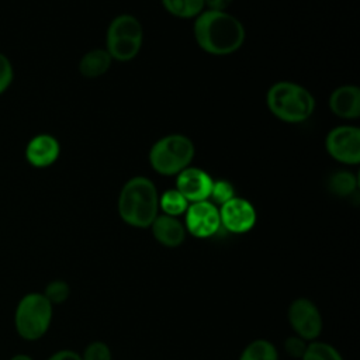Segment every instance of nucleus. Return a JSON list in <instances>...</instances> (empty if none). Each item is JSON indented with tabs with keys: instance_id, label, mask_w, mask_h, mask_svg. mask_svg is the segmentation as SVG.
<instances>
[{
	"instance_id": "nucleus-1",
	"label": "nucleus",
	"mask_w": 360,
	"mask_h": 360,
	"mask_svg": "<svg viewBox=\"0 0 360 360\" xmlns=\"http://www.w3.org/2000/svg\"><path fill=\"white\" fill-rule=\"evenodd\" d=\"M194 38L207 53L224 56L242 46L245 28L236 17L226 11L207 10L195 17Z\"/></svg>"
},
{
	"instance_id": "nucleus-2",
	"label": "nucleus",
	"mask_w": 360,
	"mask_h": 360,
	"mask_svg": "<svg viewBox=\"0 0 360 360\" xmlns=\"http://www.w3.org/2000/svg\"><path fill=\"white\" fill-rule=\"evenodd\" d=\"M159 211V194L152 180L143 176L129 179L118 197L121 219L134 228H149Z\"/></svg>"
},
{
	"instance_id": "nucleus-3",
	"label": "nucleus",
	"mask_w": 360,
	"mask_h": 360,
	"mask_svg": "<svg viewBox=\"0 0 360 360\" xmlns=\"http://www.w3.org/2000/svg\"><path fill=\"white\" fill-rule=\"evenodd\" d=\"M266 104L274 117L290 124L308 120L315 108L312 94L304 86L292 82L274 83L267 90Z\"/></svg>"
},
{
	"instance_id": "nucleus-4",
	"label": "nucleus",
	"mask_w": 360,
	"mask_h": 360,
	"mask_svg": "<svg viewBox=\"0 0 360 360\" xmlns=\"http://www.w3.org/2000/svg\"><path fill=\"white\" fill-rule=\"evenodd\" d=\"M53 316V305L42 292H27L15 305L13 323L17 335L27 342H35L49 330Z\"/></svg>"
},
{
	"instance_id": "nucleus-5",
	"label": "nucleus",
	"mask_w": 360,
	"mask_h": 360,
	"mask_svg": "<svg viewBox=\"0 0 360 360\" xmlns=\"http://www.w3.org/2000/svg\"><path fill=\"white\" fill-rule=\"evenodd\" d=\"M194 143L190 138L172 134L160 138L149 150V163L162 176H174L188 167L194 158Z\"/></svg>"
},
{
	"instance_id": "nucleus-6",
	"label": "nucleus",
	"mask_w": 360,
	"mask_h": 360,
	"mask_svg": "<svg viewBox=\"0 0 360 360\" xmlns=\"http://www.w3.org/2000/svg\"><path fill=\"white\" fill-rule=\"evenodd\" d=\"M143 30L139 20L131 14L117 15L107 30V52L120 62L134 59L141 51Z\"/></svg>"
},
{
	"instance_id": "nucleus-7",
	"label": "nucleus",
	"mask_w": 360,
	"mask_h": 360,
	"mask_svg": "<svg viewBox=\"0 0 360 360\" xmlns=\"http://www.w3.org/2000/svg\"><path fill=\"white\" fill-rule=\"evenodd\" d=\"M328 153L345 165L360 162V129L352 125H340L329 131L325 139Z\"/></svg>"
},
{
	"instance_id": "nucleus-8",
	"label": "nucleus",
	"mask_w": 360,
	"mask_h": 360,
	"mask_svg": "<svg viewBox=\"0 0 360 360\" xmlns=\"http://www.w3.org/2000/svg\"><path fill=\"white\" fill-rule=\"evenodd\" d=\"M287 318L295 335L305 342H312L321 335L322 316L318 307L312 301L307 298L292 301L288 307Z\"/></svg>"
},
{
	"instance_id": "nucleus-9",
	"label": "nucleus",
	"mask_w": 360,
	"mask_h": 360,
	"mask_svg": "<svg viewBox=\"0 0 360 360\" xmlns=\"http://www.w3.org/2000/svg\"><path fill=\"white\" fill-rule=\"evenodd\" d=\"M184 214L186 231L198 239L214 236L221 226L219 210L208 200L188 204Z\"/></svg>"
},
{
	"instance_id": "nucleus-10",
	"label": "nucleus",
	"mask_w": 360,
	"mask_h": 360,
	"mask_svg": "<svg viewBox=\"0 0 360 360\" xmlns=\"http://www.w3.org/2000/svg\"><path fill=\"white\" fill-rule=\"evenodd\" d=\"M218 210L221 225L232 233H245L256 224V210L245 198L235 195Z\"/></svg>"
},
{
	"instance_id": "nucleus-11",
	"label": "nucleus",
	"mask_w": 360,
	"mask_h": 360,
	"mask_svg": "<svg viewBox=\"0 0 360 360\" xmlns=\"http://www.w3.org/2000/svg\"><path fill=\"white\" fill-rule=\"evenodd\" d=\"M214 180L198 167H186L177 174L176 190L188 201L197 202L210 198Z\"/></svg>"
},
{
	"instance_id": "nucleus-12",
	"label": "nucleus",
	"mask_w": 360,
	"mask_h": 360,
	"mask_svg": "<svg viewBox=\"0 0 360 360\" xmlns=\"http://www.w3.org/2000/svg\"><path fill=\"white\" fill-rule=\"evenodd\" d=\"M25 160L37 169L52 166L60 155V143L51 134H38L25 145Z\"/></svg>"
},
{
	"instance_id": "nucleus-13",
	"label": "nucleus",
	"mask_w": 360,
	"mask_h": 360,
	"mask_svg": "<svg viewBox=\"0 0 360 360\" xmlns=\"http://www.w3.org/2000/svg\"><path fill=\"white\" fill-rule=\"evenodd\" d=\"M330 111L343 120H356L360 115V90L354 84L335 89L329 97Z\"/></svg>"
},
{
	"instance_id": "nucleus-14",
	"label": "nucleus",
	"mask_w": 360,
	"mask_h": 360,
	"mask_svg": "<svg viewBox=\"0 0 360 360\" xmlns=\"http://www.w3.org/2000/svg\"><path fill=\"white\" fill-rule=\"evenodd\" d=\"M153 238L166 248H177L186 239L184 224L180 222L176 217L158 215L150 225Z\"/></svg>"
},
{
	"instance_id": "nucleus-15",
	"label": "nucleus",
	"mask_w": 360,
	"mask_h": 360,
	"mask_svg": "<svg viewBox=\"0 0 360 360\" xmlns=\"http://www.w3.org/2000/svg\"><path fill=\"white\" fill-rule=\"evenodd\" d=\"M111 60L112 58L105 49H91L82 56L79 62V72L82 73V76L89 79L100 77L107 73L111 66Z\"/></svg>"
},
{
	"instance_id": "nucleus-16",
	"label": "nucleus",
	"mask_w": 360,
	"mask_h": 360,
	"mask_svg": "<svg viewBox=\"0 0 360 360\" xmlns=\"http://www.w3.org/2000/svg\"><path fill=\"white\" fill-rule=\"evenodd\" d=\"M167 13L179 18H193L202 13L204 0H162Z\"/></svg>"
},
{
	"instance_id": "nucleus-17",
	"label": "nucleus",
	"mask_w": 360,
	"mask_h": 360,
	"mask_svg": "<svg viewBox=\"0 0 360 360\" xmlns=\"http://www.w3.org/2000/svg\"><path fill=\"white\" fill-rule=\"evenodd\" d=\"M239 360H278V353L273 343L266 339H257L243 349Z\"/></svg>"
},
{
	"instance_id": "nucleus-18",
	"label": "nucleus",
	"mask_w": 360,
	"mask_h": 360,
	"mask_svg": "<svg viewBox=\"0 0 360 360\" xmlns=\"http://www.w3.org/2000/svg\"><path fill=\"white\" fill-rule=\"evenodd\" d=\"M188 201L176 190H167L159 195V208L169 217H179L186 212Z\"/></svg>"
},
{
	"instance_id": "nucleus-19",
	"label": "nucleus",
	"mask_w": 360,
	"mask_h": 360,
	"mask_svg": "<svg viewBox=\"0 0 360 360\" xmlns=\"http://www.w3.org/2000/svg\"><path fill=\"white\" fill-rule=\"evenodd\" d=\"M301 360H343V359L332 345L325 342H312L307 345V349Z\"/></svg>"
},
{
	"instance_id": "nucleus-20",
	"label": "nucleus",
	"mask_w": 360,
	"mask_h": 360,
	"mask_svg": "<svg viewBox=\"0 0 360 360\" xmlns=\"http://www.w3.org/2000/svg\"><path fill=\"white\" fill-rule=\"evenodd\" d=\"M356 186V177L349 172H338L329 179V190L339 197L350 195L354 191Z\"/></svg>"
},
{
	"instance_id": "nucleus-21",
	"label": "nucleus",
	"mask_w": 360,
	"mask_h": 360,
	"mask_svg": "<svg viewBox=\"0 0 360 360\" xmlns=\"http://www.w3.org/2000/svg\"><path fill=\"white\" fill-rule=\"evenodd\" d=\"M42 294L55 307L63 304L69 298L70 287L65 280H52L46 284Z\"/></svg>"
},
{
	"instance_id": "nucleus-22",
	"label": "nucleus",
	"mask_w": 360,
	"mask_h": 360,
	"mask_svg": "<svg viewBox=\"0 0 360 360\" xmlns=\"http://www.w3.org/2000/svg\"><path fill=\"white\" fill-rule=\"evenodd\" d=\"M233 197H235V188L228 180H217L212 183V188L210 194V198H212L211 202L221 207L222 204H225Z\"/></svg>"
},
{
	"instance_id": "nucleus-23",
	"label": "nucleus",
	"mask_w": 360,
	"mask_h": 360,
	"mask_svg": "<svg viewBox=\"0 0 360 360\" xmlns=\"http://www.w3.org/2000/svg\"><path fill=\"white\" fill-rule=\"evenodd\" d=\"M80 356L82 360H112L111 350L104 342L90 343Z\"/></svg>"
},
{
	"instance_id": "nucleus-24",
	"label": "nucleus",
	"mask_w": 360,
	"mask_h": 360,
	"mask_svg": "<svg viewBox=\"0 0 360 360\" xmlns=\"http://www.w3.org/2000/svg\"><path fill=\"white\" fill-rule=\"evenodd\" d=\"M14 80V68L8 56L0 52V96L6 93Z\"/></svg>"
},
{
	"instance_id": "nucleus-25",
	"label": "nucleus",
	"mask_w": 360,
	"mask_h": 360,
	"mask_svg": "<svg viewBox=\"0 0 360 360\" xmlns=\"http://www.w3.org/2000/svg\"><path fill=\"white\" fill-rule=\"evenodd\" d=\"M284 349L285 352L292 356V357H302L305 349H307V343L304 339L298 338L297 335L295 336H291L288 338L285 342H284Z\"/></svg>"
},
{
	"instance_id": "nucleus-26",
	"label": "nucleus",
	"mask_w": 360,
	"mask_h": 360,
	"mask_svg": "<svg viewBox=\"0 0 360 360\" xmlns=\"http://www.w3.org/2000/svg\"><path fill=\"white\" fill-rule=\"evenodd\" d=\"M46 360H82V356L70 349H62L51 354Z\"/></svg>"
},
{
	"instance_id": "nucleus-27",
	"label": "nucleus",
	"mask_w": 360,
	"mask_h": 360,
	"mask_svg": "<svg viewBox=\"0 0 360 360\" xmlns=\"http://www.w3.org/2000/svg\"><path fill=\"white\" fill-rule=\"evenodd\" d=\"M232 0H204V6H208L210 10L225 11V8L231 4Z\"/></svg>"
},
{
	"instance_id": "nucleus-28",
	"label": "nucleus",
	"mask_w": 360,
	"mask_h": 360,
	"mask_svg": "<svg viewBox=\"0 0 360 360\" xmlns=\"http://www.w3.org/2000/svg\"><path fill=\"white\" fill-rule=\"evenodd\" d=\"M8 360H35V359L31 357V356L27 354V353H17V354H13Z\"/></svg>"
}]
</instances>
